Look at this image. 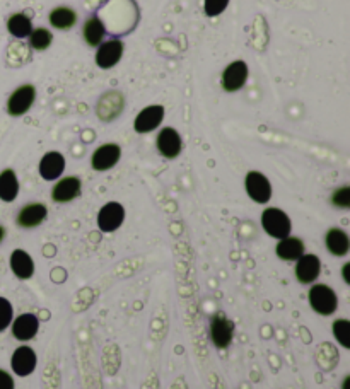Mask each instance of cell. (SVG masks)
Wrapping results in <instances>:
<instances>
[{
  "mask_svg": "<svg viewBox=\"0 0 350 389\" xmlns=\"http://www.w3.org/2000/svg\"><path fill=\"white\" fill-rule=\"evenodd\" d=\"M12 335L19 341H29L34 339L38 330H40V321L34 314H21L12 319Z\"/></svg>",
  "mask_w": 350,
  "mask_h": 389,
  "instance_id": "9a60e30c",
  "label": "cell"
},
{
  "mask_svg": "<svg viewBox=\"0 0 350 389\" xmlns=\"http://www.w3.org/2000/svg\"><path fill=\"white\" fill-rule=\"evenodd\" d=\"M309 304L318 314L330 316L339 307V299L332 287L318 284L309 290Z\"/></svg>",
  "mask_w": 350,
  "mask_h": 389,
  "instance_id": "7a4b0ae2",
  "label": "cell"
},
{
  "mask_svg": "<svg viewBox=\"0 0 350 389\" xmlns=\"http://www.w3.org/2000/svg\"><path fill=\"white\" fill-rule=\"evenodd\" d=\"M105 26L97 17H91V19L85 21L84 24V40L89 46H100L102 43V38H105Z\"/></svg>",
  "mask_w": 350,
  "mask_h": 389,
  "instance_id": "cb8c5ba5",
  "label": "cell"
},
{
  "mask_svg": "<svg viewBox=\"0 0 350 389\" xmlns=\"http://www.w3.org/2000/svg\"><path fill=\"white\" fill-rule=\"evenodd\" d=\"M123 106H125V100H123L122 92L110 91L100 97L96 113L102 122H113L115 118H118L122 114Z\"/></svg>",
  "mask_w": 350,
  "mask_h": 389,
  "instance_id": "8992f818",
  "label": "cell"
},
{
  "mask_svg": "<svg viewBox=\"0 0 350 389\" xmlns=\"http://www.w3.org/2000/svg\"><path fill=\"white\" fill-rule=\"evenodd\" d=\"M48 215V208L43 203H29L17 213V225L24 229L38 228Z\"/></svg>",
  "mask_w": 350,
  "mask_h": 389,
  "instance_id": "e0dca14e",
  "label": "cell"
},
{
  "mask_svg": "<svg viewBox=\"0 0 350 389\" xmlns=\"http://www.w3.org/2000/svg\"><path fill=\"white\" fill-rule=\"evenodd\" d=\"M234 336V323L224 313H217L211 319V340L217 348H228Z\"/></svg>",
  "mask_w": 350,
  "mask_h": 389,
  "instance_id": "3957f363",
  "label": "cell"
},
{
  "mask_svg": "<svg viewBox=\"0 0 350 389\" xmlns=\"http://www.w3.org/2000/svg\"><path fill=\"white\" fill-rule=\"evenodd\" d=\"M65 169V157L60 152H48L43 156L40 162V174L46 181H53L63 174Z\"/></svg>",
  "mask_w": 350,
  "mask_h": 389,
  "instance_id": "ac0fdd59",
  "label": "cell"
},
{
  "mask_svg": "<svg viewBox=\"0 0 350 389\" xmlns=\"http://www.w3.org/2000/svg\"><path fill=\"white\" fill-rule=\"evenodd\" d=\"M341 389H350V378H349V375L344 379V386H341Z\"/></svg>",
  "mask_w": 350,
  "mask_h": 389,
  "instance_id": "d6a6232c",
  "label": "cell"
},
{
  "mask_svg": "<svg viewBox=\"0 0 350 389\" xmlns=\"http://www.w3.org/2000/svg\"><path fill=\"white\" fill-rule=\"evenodd\" d=\"M14 318V309L7 299L0 297V331H6Z\"/></svg>",
  "mask_w": 350,
  "mask_h": 389,
  "instance_id": "83f0119b",
  "label": "cell"
},
{
  "mask_svg": "<svg viewBox=\"0 0 350 389\" xmlns=\"http://www.w3.org/2000/svg\"><path fill=\"white\" fill-rule=\"evenodd\" d=\"M0 389H14V379L4 369H0Z\"/></svg>",
  "mask_w": 350,
  "mask_h": 389,
  "instance_id": "4dcf8cb0",
  "label": "cell"
},
{
  "mask_svg": "<svg viewBox=\"0 0 350 389\" xmlns=\"http://www.w3.org/2000/svg\"><path fill=\"white\" fill-rule=\"evenodd\" d=\"M122 157V149L117 144H105L94 151L91 157V166L96 171H108L117 166Z\"/></svg>",
  "mask_w": 350,
  "mask_h": 389,
  "instance_id": "30bf717a",
  "label": "cell"
},
{
  "mask_svg": "<svg viewBox=\"0 0 350 389\" xmlns=\"http://www.w3.org/2000/svg\"><path fill=\"white\" fill-rule=\"evenodd\" d=\"M322 273V262L316 255H302L297 260L296 277L301 284H313Z\"/></svg>",
  "mask_w": 350,
  "mask_h": 389,
  "instance_id": "5bb4252c",
  "label": "cell"
},
{
  "mask_svg": "<svg viewBox=\"0 0 350 389\" xmlns=\"http://www.w3.org/2000/svg\"><path fill=\"white\" fill-rule=\"evenodd\" d=\"M162 118H164V108L161 105H152L140 111L137 114L134 128L137 134H149V132L156 130L161 125Z\"/></svg>",
  "mask_w": 350,
  "mask_h": 389,
  "instance_id": "ba28073f",
  "label": "cell"
},
{
  "mask_svg": "<svg viewBox=\"0 0 350 389\" xmlns=\"http://www.w3.org/2000/svg\"><path fill=\"white\" fill-rule=\"evenodd\" d=\"M34 100H36V89L33 85L26 84L17 87L14 92L11 94L7 101V113L11 117H21V114L28 113L29 108L33 106Z\"/></svg>",
  "mask_w": 350,
  "mask_h": 389,
  "instance_id": "277c9868",
  "label": "cell"
},
{
  "mask_svg": "<svg viewBox=\"0 0 350 389\" xmlns=\"http://www.w3.org/2000/svg\"><path fill=\"white\" fill-rule=\"evenodd\" d=\"M80 179L75 176H67L60 179L51 191V198L57 203H67L80 195Z\"/></svg>",
  "mask_w": 350,
  "mask_h": 389,
  "instance_id": "2e32d148",
  "label": "cell"
},
{
  "mask_svg": "<svg viewBox=\"0 0 350 389\" xmlns=\"http://www.w3.org/2000/svg\"><path fill=\"white\" fill-rule=\"evenodd\" d=\"M246 191L250 198L256 203H268L272 198V185L265 174L258 171H251L246 176Z\"/></svg>",
  "mask_w": 350,
  "mask_h": 389,
  "instance_id": "5b68a950",
  "label": "cell"
},
{
  "mask_svg": "<svg viewBox=\"0 0 350 389\" xmlns=\"http://www.w3.org/2000/svg\"><path fill=\"white\" fill-rule=\"evenodd\" d=\"M277 256L280 260H285V262H296V260L301 258L304 255V243L299 238H284L280 239L279 245L275 247Z\"/></svg>",
  "mask_w": 350,
  "mask_h": 389,
  "instance_id": "ffe728a7",
  "label": "cell"
},
{
  "mask_svg": "<svg viewBox=\"0 0 350 389\" xmlns=\"http://www.w3.org/2000/svg\"><path fill=\"white\" fill-rule=\"evenodd\" d=\"M181 137L174 128H162L157 135V151H159L166 159H174L181 152Z\"/></svg>",
  "mask_w": 350,
  "mask_h": 389,
  "instance_id": "8fae6325",
  "label": "cell"
},
{
  "mask_svg": "<svg viewBox=\"0 0 350 389\" xmlns=\"http://www.w3.org/2000/svg\"><path fill=\"white\" fill-rule=\"evenodd\" d=\"M11 270L21 280L31 279L34 273L33 258L24 250H14L11 255Z\"/></svg>",
  "mask_w": 350,
  "mask_h": 389,
  "instance_id": "d6986e66",
  "label": "cell"
},
{
  "mask_svg": "<svg viewBox=\"0 0 350 389\" xmlns=\"http://www.w3.org/2000/svg\"><path fill=\"white\" fill-rule=\"evenodd\" d=\"M262 225L265 233L268 236L275 239H284L290 234V229H292V224H290V219L287 213L282 212L280 208H267L262 213Z\"/></svg>",
  "mask_w": 350,
  "mask_h": 389,
  "instance_id": "6da1fadb",
  "label": "cell"
},
{
  "mask_svg": "<svg viewBox=\"0 0 350 389\" xmlns=\"http://www.w3.org/2000/svg\"><path fill=\"white\" fill-rule=\"evenodd\" d=\"M4 238H6V229H4L2 225H0V243L4 241Z\"/></svg>",
  "mask_w": 350,
  "mask_h": 389,
  "instance_id": "836d02e7",
  "label": "cell"
},
{
  "mask_svg": "<svg viewBox=\"0 0 350 389\" xmlns=\"http://www.w3.org/2000/svg\"><path fill=\"white\" fill-rule=\"evenodd\" d=\"M51 41H53V34L45 28L36 29V31H31V34H29V45L36 51L46 50L51 45Z\"/></svg>",
  "mask_w": 350,
  "mask_h": 389,
  "instance_id": "484cf974",
  "label": "cell"
},
{
  "mask_svg": "<svg viewBox=\"0 0 350 389\" xmlns=\"http://www.w3.org/2000/svg\"><path fill=\"white\" fill-rule=\"evenodd\" d=\"M344 280L345 284H350V263L344 265Z\"/></svg>",
  "mask_w": 350,
  "mask_h": 389,
  "instance_id": "1f68e13d",
  "label": "cell"
},
{
  "mask_svg": "<svg viewBox=\"0 0 350 389\" xmlns=\"http://www.w3.org/2000/svg\"><path fill=\"white\" fill-rule=\"evenodd\" d=\"M332 203L339 208H349L350 207V188L341 186L335 193L332 195Z\"/></svg>",
  "mask_w": 350,
  "mask_h": 389,
  "instance_id": "f1b7e54d",
  "label": "cell"
},
{
  "mask_svg": "<svg viewBox=\"0 0 350 389\" xmlns=\"http://www.w3.org/2000/svg\"><path fill=\"white\" fill-rule=\"evenodd\" d=\"M36 352L31 347H19L12 353L11 358V367L12 371L21 378H26L36 369Z\"/></svg>",
  "mask_w": 350,
  "mask_h": 389,
  "instance_id": "4fadbf2b",
  "label": "cell"
},
{
  "mask_svg": "<svg viewBox=\"0 0 350 389\" xmlns=\"http://www.w3.org/2000/svg\"><path fill=\"white\" fill-rule=\"evenodd\" d=\"M7 29L12 36L19 38L21 40V38H26L31 34V31H33L31 19L24 14H14L11 17V19L7 21Z\"/></svg>",
  "mask_w": 350,
  "mask_h": 389,
  "instance_id": "d4e9b609",
  "label": "cell"
},
{
  "mask_svg": "<svg viewBox=\"0 0 350 389\" xmlns=\"http://www.w3.org/2000/svg\"><path fill=\"white\" fill-rule=\"evenodd\" d=\"M75 21L77 14L70 7H57L50 12V24L57 29H70Z\"/></svg>",
  "mask_w": 350,
  "mask_h": 389,
  "instance_id": "603a6c76",
  "label": "cell"
},
{
  "mask_svg": "<svg viewBox=\"0 0 350 389\" xmlns=\"http://www.w3.org/2000/svg\"><path fill=\"white\" fill-rule=\"evenodd\" d=\"M333 336L344 348H350V323L347 319H336L332 326Z\"/></svg>",
  "mask_w": 350,
  "mask_h": 389,
  "instance_id": "4316f807",
  "label": "cell"
},
{
  "mask_svg": "<svg viewBox=\"0 0 350 389\" xmlns=\"http://www.w3.org/2000/svg\"><path fill=\"white\" fill-rule=\"evenodd\" d=\"M248 80V65L241 60L233 62L222 72V87L228 92H236Z\"/></svg>",
  "mask_w": 350,
  "mask_h": 389,
  "instance_id": "9c48e42d",
  "label": "cell"
},
{
  "mask_svg": "<svg viewBox=\"0 0 350 389\" xmlns=\"http://www.w3.org/2000/svg\"><path fill=\"white\" fill-rule=\"evenodd\" d=\"M125 220V208L118 202H110L97 213V225L102 233H115Z\"/></svg>",
  "mask_w": 350,
  "mask_h": 389,
  "instance_id": "52a82bcc",
  "label": "cell"
},
{
  "mask_svg": "<svg viewBox=\"0 0 350 389\" xmlns=\"http://www.w3.org/2000/svg\"><path fill=\"white\" fill-rule=\"evenodd\" d=\"M229 0H205V14L208 17H216L222 14L228 7Z\"/></svg>",
  "mask_w": 350,
  "mask_h": 389,
  "instance_id": "f546056e",
  "label": "cell"
},
{
  "mask_svg": "<svg viewBox=\"0 0 350 389\" xmlns=\"http://www.w3.org/2000/svg\"><path fill=\"white\" fill-rule=\"evenodd\" d=\"M324 243H327L328 251H330L333 256H345L350 250V239L347 236V233L336 228L328 230Z\"/></svg>",
  "mask_w": 350,
  "mask_h": 389,
  "instance_id": "44dd1931",
  "label": "cell"
},
{
  "mask_svg": "<svg viewBox=\"0 0 350 389\" xmlns=\"http://www.w3.org/2000/svg\"><path fill=\"white\" fill-rule=\"evenodd\" d=\"M122 55H123V43L120 40H110L106 43H101L96 53L97 67L105 68V70L113 68L120 60H122Z\"/></svg>",
  "mask_w": 350,
  "mask_h": 389,
  "instance_id": "7c38bea8",
  "label": "cell"
},
{
  "mask_svg": "<svg viewBox=\"0 0 350 389\" xmlns=\"http://www.w3.org/2000/svg\"><path fill=\"white\" fill-rule=\"evenodd\" d=\"M19 193V181L12 169H6L0 173V200L2 202H14Z\"/></svg>",
  "mask_w": 350,
  "mask_h": 389,
  "instance_id": "7402d4cb",
  "label": "cell"
}]
</instances>
